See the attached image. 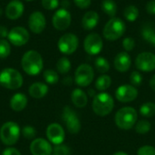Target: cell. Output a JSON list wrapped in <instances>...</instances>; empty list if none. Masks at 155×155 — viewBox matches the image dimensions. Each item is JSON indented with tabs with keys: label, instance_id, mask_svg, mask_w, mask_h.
Segmentation results:
<instances>
[{
	"label": "cell",
	"instance_id": "836d02e7",
	"mask_svg": "<svg viewBox=\"0 0 155 155\" xmlns=\"http://www.w3.org/2000/svg\"><path fill=\"white\" fill-rule=\"evenodd\" d=\"M130 82H131L132 85H134V87L140 86L142 84V83H143V76H142V74L138 71L132 72V74L130 75Z\"/></svg>",
	"mask_w": 155,
	"mask_h": 155
},
{
	"label": "cell",
	"instance_id": "ffe728a7",
	"mask_svg": "<svg viewBox=\"0 0 155 155\" xmlns=\"http://www.w3.org/2000/svg\"><path fill=\"white\" fill-rule=\"evenodd\" d=\"M99 23V15L95 11L86 12L82 18V26L84 30L90 31L96 27Z\"/></svg>",
	"mask_w": 155,
	"mask_h": 155
},
{
	"label": "cell",
	"instance_id": "e575fe53",
	"mask_svg": "<svg viewBox=\"0 0 155 155\" xmlns=\"http://www.w3.org/2000/svg\"><path fill=\"white\" fill-rule=\"evenodd\" d=\"M42 6L46 10H54L59 6V0H42Z\"/></svg>",
	"mask_w": 155,
	"mask_h": 155
},
{
	"label": "cell",
	"instance_id": "60d3db41",
	"mask_svg": "<svg viewBox=\"0 0 155 155\" xmlns=\"http://www.w3.org/2000/svg\"><path fill=\"white\" fill-rule=\"evenodd\" d=\"M146 11L149 15H155V0H150L146 4Z\"/></svg>",
	"mask_w": 155,
	"mask_h": 155
},
{
	"label": "cell",
	"instance_id": "7402d4cb",
	"mask_svg": "<svg viewBox=\"0 0 155 155\" xmlns=\"http://www.w3.org/2000/svg\"><path fill=\"white\" fill-rule=\"evenodd\" d=\"M48 93V86L41 82H36L29 87V94L35 99H41Z\"/></svg>",
	"mask_w": 155,
	"mask_h": 155
},
{
	"label": "cell",
	"instance_id": "8d00e7d4",
	"mask_svg": "<svg viewBox=\"0 0 155 155\" xmlns=\"http://www.w3.org/2000/svg\"><path fill=\"white\" fill-rule=\"evenodd\" d=\"M22 134L26 139H33L36 134V130L31 125H26L22 129Z\"/></svg>",
	"mask_w": 155,
	"mask_h": 155
},
{
	"label": "cell",
	"instance_id": "52a82bcc",
	"mask_svg": "<svg viewBox=\"0 0 155 155\" xmlns=\"http://www.w3.org/2000/svg\"><path fill=\"white\" fill-rule=\"evenodd\" d=\"M79 45V39L76 35L73 33H66L63 35L57 43V47L59 51L66 55L74 54Z\"/></svg>",
	"mask_w": 155,
	"mask_h": 155
},
{
	"label": "cell",
	"instance_id": "1f68e13d",
	"mask_svg": "<svg viewBox=\"0 0 155 155\" xmlns=\"http://www.w3.org/2000/svg\"><path fill=\"white\" fill-rule=\"evenodd\" d=\"M45 81L49 84H55L59 81V75L57 72L52 69H47L43 74Z\"/></svg>",
	"mask_w": 155,
	"mask_h": 155
},
{
	"label": "cell",
	"instance_id": "7a4b0ae2",
	"mask_svg": "<svg viewBox=\"0 0 155 155\" xmlns=\"http://www.w3.org/2000/svg\"><path fill=\"white\" fill-rule=\"evenodd\" d=\"M137 111L130 106L123 107L115 114L114 122L118 128L122 130H130L137 123Z\"/></svg>",
	"mask_w": 155,
	"mask_h": 155
},
{
	"label": "cell",
	"instance_id": "83f0119b",
	"mask_svg": "<svg viewBox=\"0 0 155 155\" xmlns=\"http://www.w3.org/2000/svg\"><path fill=\"white\" fill-rule=\"evenodd\" d=\"M140 114L143 116V117H147V118H151L155 115V104L153 102H148V103H144L140 106L139 109Z\"/></svg>",
	"mask_w": 155,
	"mask_h": 155
},
{
	"label": "cell",
	"instance_id": "74e56055",
	"mask_svg": "<svg viewBox=\"0 0 155 155\" xmlns=\"http://www.w3.org/2000/svg\"><path fill=\"white\" fill-rule=\"evenodd\" d=\"M123 47L125 52H131L135 47V41L132 37H125L123 40Z\"/></svg>",
	"mask_w": 155,
	"mask_h": 155
},
{
	"label": "cell",
	"instance_id": "b9f144b4",
	"mask_svg": "<svg viewBox=\"0 0 155 155\" xmlns=\"http://www.w3.org/2000/svg\"><path fill=\"white\" fill-rule=\"evenodd\" d=\"M2 155H21V153L13 147H8L6 149H5L2 153Z\"/></svg>",
	"mask_w": 155,
	"mask_h": 155
},
{
	"label": "cell",
	"instance_id": "4fadbf2b",
	"mask_svg": "<svg viewBox=\"0 0 155 155\" xmlns=\"http://www.w3.org/2000/svg\"><path fill=\"white\" fill-rule=\"evenodd\" d=\"M135 65L138 70L145 73L155 70V54L150 52H143L139 54L135 59Z\"/></svg>",
	"mask_w": 155,
	"mask_h": 155
},
{
	"label": "cell",
	"instance_id": "f546056e",
	"mask_svg": "<svg viewBox=\"0 0 155 155\" xmlns=\"http://www.w3.org/2000/svg\"><path fill=\"white\" fill-rule=\"evenodd\" d=\"M56 69L59 74H65L71 70V62L67 57H61L56 63Z\"/></svg>",
	"mask_w": 155,
	"mask_h": 155
},
{
	"label": "cell",
	"instance_id": "ba28073f",
	"mask_svg": "<svg viewBox=\"0 0 155 155\" xmlns=\"http://www.w3.org/2000/svg\"><path fill=\"white\" fill-rule=\"evenodd\" d=\"M94 78V71L93 67L88 64H80L74 73V81L77 85L81 87H86L91 84Z\"/></svg>",
	"mask_w": 155,
	"mask_h": 155
},
{
	"label": "cell",
	"instance_id": "3957f363",
	"mask_svg": "<svg viewBox=\"0 0 155 155\" xmlns=\"http://www.w3.org/2000/svg\"><path fill=\"white\" fill-rule=\"evenodd\" d=\"M126 31L125 23L118 17L111 18L103 29V35L108 41H116L121 38Z\"/></svg>",
	"mask_w": 155,
	"mask_h": 155
},
{
	"label": "cell",
	"instance_id": "7dc6e473",
	"mask_svg": "<svg viewBox=\"0 0 155 155\" xmlns=\"http://www.w3.org/2000/svg\"><path fill=\"white\" fill-rule=\"evenodd\" d=\"M88 95L90 97H95L96 96V93L94 89H89L88 90Z\"/></svg>",
	"mask_w": 155,
	"mask_h": 155
},
{
	"label": "cell",
	"instance_id": "5b68a950",
	"mask_svg": "<svg viewBox=\"0 0 155 155\" xmlns=\"http://www.w3.org/2000/svg\"><path fill=\"white\" fill-rule=\"evenodd\" d=\"M22 74L14 68H5L0 73V84L6 89L15 90L23 85Z\"/></svg>",
	"mask_w": 155,
	"mask_h": 155
},
{
	"label": "cell",
	"instance_id": "f35d334b",
	"mask_svg": "<svg viewBox=\"0 0 155 155\" xmlns=\"http://www.w3.org/2000/svg\"><path fill=\"white\" fill-rule=\"evenodd\" d=\"M137 155H155V147L152 145H143L137 151Z\"/></svg>",
	"mask_w": 155,
	"mask_h": 155
},
{
	"label": "cell",
	"instance_id": "e0dca14e",
	"mask_svg": "<svg viewBox=\"0 0 155 155\" xmlns=\"http://www.w3.org/2000/svg\"><path fill=\"white\" fill-rule=\"evenodd\" d=\"M30 152L33 155H51L53 153V147L45 139L37 138L31 143Z\"/></svg>",
	"mask_w": 155,
	"mask_h": 155
},
{
	"label": "cell",
	"instance_id": "cb8c5ba5",
	"mask_svg": "<svg viewBox=\"0 0 155 155\" xmlns=\"http://www.w3.org/2000/svg\"><path fill=\"white\" fill-rule=\"evenodd\" d=\"M102 11L111 18L114 17L117 14V5L114 0H104L101 5Z\"/></svg>",
	"mask_w": 155,
	"mask_h": 155
},
{
	"label": "cell",
	"instance_id": "30bf717a",
	"mask_svg": "<svg viewBox=\"0 0 155 155\" xmlns=\"http://www.w3.org/2000/svg\"><path fill=\"white\" fill-rule=\"evenodd\" d=\"M104 47V42L101 35L97 33L89 34L84 41V51L90 55H96L101 53Z\"/></svg>",
	"mask_w": 155,
	"mask_h": 155
},
{
	"label": "cell",
	"instance_id": "8fae6325",
	"mask_svg": "<svg viewBox=\"0 0 155 155\" xmlns=\"http://www.w3.org/2000/svg\"><path fill=\"white\" fill-rule=\"evenodd\" d=\"M30 34L24 26H15L9 30L7 40L15 46H22L28 43Z\"/></svg>",
	"mask_w": 155,
	"mask_h": 155
},
{
	"label": "cell",
	"instance_id": "d590c367",
	"mask_svg": "<svg viewBox=\"0 0 155 155\" xmlns=\"http://www.w3.org/2000/svg\"><path fill=\"white\" fill-rule=\"evenodd\" d=\"M51 155H70V149L68 146L64 144L56 145L53 149V153Z\"/></svg>",
	"mask_w": 155,
	"mask_h": 155
},
{
	"label": "cell",
	"instance_id": "2e32d148",
	"mask_svg": "<svg viewBox=\"0 0 155 155\" xmlns=\"http://www.w3.org/2000/svg\"><path fill=\"white\" fill-rule=\"evenodd\" d=\"M46 136L50 143L54 145H60L63 143L65 138V134L64 128L56 123L51 124L46 129Z\"/></svg>",
	"mask_w": 155,
	"mask_h": 155
},
{
	"label": "cell",
	"instance_id": "9c48e42d",
	"mask_svg": "<svg viewBox=\"0 0 155 155\" xmlns=\"http://www.w3.org/2000/svg\"><path fill=\"white\" fill-rule=\"evenodd\" d=\"M62 118L68 132L72 134H76L81 130V122L75 112L69 106H65L63 111Z\"/></svg>",
	"mask_w": 155,
	"mask_h": 155
},
{
	"label": "cell",
	"instance_id": "603a6c76",
	"mask_svg": "<svg viewBox=\"0 0 155 155\" xmlns=\"http://www.w3.org/2000/svg\"><path fill=\"white\" fill-rule=\"evenodd\" d=\"M71 99L73 104L78 108H84L86 106L88 103V96L87 94L80 88H76L72 92Z\"/></svg>",
	"mask_w": 155,
	"mask_h": 155
},
{
	"label": "cell",
	"instance_id": "44dd1931",
	"mask_svg": "<svg viewBox=\"0 0 155 155\" xmlns=\"http://www.w3.org/2000/svg\"><path fill=\"white\" fill-rule=\"evenodd\" d=\"M27 97L23 93H17L14 94L10 100V106L15 112H20L27 105Z\"/></svg>",
	"mask_w": 155,
	"mask_h": 155
},
{
	"label": "cell",
	"instance_id": "d6a6232c",
	"mask_svg": "<svg viewBox=\"0 0 155 155\" xmlns=\"http://www.w3.org/2000/svg\"><path fill=\"white\" fill-rule=\"evenodd\" d=\"M11 53V45L8 40L0 39V59H5Z\"/></svg>",
	"mask_w": 155,
	"mask_h": 155
},
{
	"label": "cell",
	"instance_id": "277c9868",
	"mask_svg": "<svg viewBox=\"0 0 155 155\" xmlns=\"http://www.w3.org/2000/svg\"><path fill=\"white\" fill-rule=\"evenodd\" d=\"M92 107L94 113L98 116H106L114 107V98L107 93H100L94 97Z\"/></svg>",
	"mask_w": 155,
	"mask_h": 155
},
{
	"label": "cell",
	"instance_id": "7c38bea8",
	"mask_svg": "<svg viewBox=\"0 0 155 155\" xmlns=\"http://www.w3.org/2000/svg\"><path fill=\"white\" fill-rule=\"evenodd\" d=\"M72 22V16L70 12L65 8L58 9L53 15L52 24L53 26L58 31L66 30Z\"/></svg>",
	"mask_w": 155,
	"mask_h": 155
},
{
	"label": "cell",
	"instance_id": "6da1fadb",
	"mask_svg": "<svg viewBox=\"0 0 155 155\" xmlns=\"http://www.w3.org/2000/svg\"><path fill=\"white\" fill-rule=\"evenodd\" d=\"M21 66L24 72L29 75L39 74L44 67L42 55L35 50L25 52L21 60Z\"/></svg>",
	"mask_w": 155,
	"mask_h": 155
},
{
	"label": "cell",
	"instance_id": "c3c4849f",
	"mask_svg": "<svg viewBox=\"0 0 155 155\" xmlns=\"http://www.w3.org/2000/svg\"><path fill=\"white\" fill-rule=\"evenodd\" d=\"M113 155H128L126 153H124V152H116V153H114Z\"/></svg>",
	"mask_w": 155,
	"mask_h": 155
},
{
	"label": "cell",
	"instance_id": "681fc988",
	"mask_svg": "<svg viewBox=\"0 0 155 155\" xmlns=\"http://www.w3.org/2000/svg\"><path fill=\"white\" fill-rule=\"evenodd\" d=\"M3 14V10H2V8L0 7V16H1V15Z\"/></svg>",
	"mask_w": 155,
	"mask_h": 155
},
{
	"label": "cell",
	"instance_id": "d6986e66",
	"mask_svg": "<svg viewBox=\"0 0 155 155\" xmlns=\"http://www.w3.org/2000/svg\"><path fill=\"white\" fill-rule=\"evenodd\" d=\"M114 68L120 73L127 72L132 65V58L127 52H121L116 54L114 61Z\"/></svg>",
	"mask_w": 155,
	"mask_h": 155
},
{
	"label": "cell",
	"instance_id": "484cf974",
	"mask_svg": "<svg viewBox=\"0 0 155 155\" xmlns=\"http://www.w3.org/2000/svg\"><path fill=\"white\" fill-rule=\"evenodd\" d=\"M111 84H112V78L107 74H103L96 79L94 85L98 91L104 92L107 90L111 86Z\"/></svg>",
	"mask_w": 155,
	"mask_h": 155
},
{
	"label": "cell",
	"instance_id": "4316f807",
	"mask_svg": "<svg viewBox=\"0 0 155 155\" xmlns=\"http://www.w3.org/2000/svg\"><path fill=\"white\" fill-rule=\"evenodd\" d=\"M124 16L127 21L134 22L139 16V9L134 5H129L124 8Z\"/></svg>",
	"mask_w": 155,
	"mask_h": 155
},
{
	"label": "cell",
	"instance_id": "4dcf8cb0",
	"mask_svg": "<svg viewBox=\"0 0 155 155\" xmlns=\"http://www.w3.org/2000/svg\"><path fill=\"white\" fill-rule=\"evenodd\" d=\"M134 127H135V132L137 134H146L147 133L150 132V130L152 128V124L147 120H140V121H137Z\"/></svg>",
	"mask_w": 155,
	"mask_h": 155
},
{
	"label": "cell",
	"instance_id": "5bb4252c",
	"mask_svg": "<svg viewBox=\"0 0 155 155\" xmlns=\"http://www.w3.org/2000/svg\"><path fill=\"white\" fill-rule=\"evenodd\" d=\"M28 27L34 34H41L46 27V18L40 11H34L28 17Z\"/></svg>",
	"mask_w": 155,
	"mask_h": 155
},
{
	"label": "cell",
	"instance_id": "f907efd6",
	"mask_svg": "<svg viewBox=\"0 0 155 155\" xmlns=\"http://www.w3.org/2000/svg\"><path fill=\"white\" fill-rule=\"evenodd\" d=\"M25 1H28V2H31V1H34V0H25Z\"/></svg>",
	"mask_w": 155,
	"mask_h": 155
},
{
	"label": "cell",
	"instance_id": "8992f818",
	"mask_svg": "<svg viewBox=\"0 0 155 155\" xmlns=\"http://www.w3.org/2000/svg\"><path fill=\"white\" fill-rule=\"evenodd\" d=\"M20 134V127L15 122H6L0 128V139L4 144L8 146L16 143Z\"/></svg>",
	"mask_w": 155,
	"mask_h": 155
},
{
	"label": "cell",
	"instance_id": "9a60e30c",
	"mask_svg": "<svg viewBox=\"0 0 155 155\" xmlns=\"http://www.w3.org/2000/svg\"><path fill=\"white\" fill-rule=\"evenodd\" d=\"M138 96V90L132 84H123L115 91V97L121 103H131Z\"/></svg>",
	"mask_w": 155,
	"mask_h": 155
},
{
	"label": "cell",
	"instance_id": "ab89813d",
	"mask_svg": "<svg viewBox=\"0 0 155 155\" xmlns=\"http://www.w3.org/2000/svg\"><path fill=\"white\" fill-rule=\"evenodd\" d=\"M74 2L75 5L80 9H86L92 4V0H74Z\"/></svg>",
	"mask_w": 155,
	"mask_h": 155
},
{
	"label": "cell",
	"instance_id": "f6af8a7d",
	"mask_svg": "<svg viewBox=\"0 0 155 155\" xmlns=\"http://www.w3.org/2000/svg\"><path fill=\"white\" fill-rule=\"evenodd\" d=\"M150 86H151L152 90L155 92V74L152 76V78L150 80Z\"/></svg>",
	"mask_w": 155,
	"mask_h": 155
},
{
	"label": "cell",
	"instance_id": "f1b7e54d",
	"mask_svg": "<svg viewBox=\"0 0 155 155\" xmlns=\"http://www.w3.org/2000/svg\"><path fill=\"white\" fill-rule=\"evenodd\" d=\"M94 67L97 72L101 74H105L110 70V63L106 58L99 56L94 61Z\"/></svg>",
	"mask_w": 155,
	"mask_h": 155
},
{
	"label": "cell",
	"instance_id": "bcb514c9",
	"mask_svg": "<svg viewBox=\"0 0 155 155\" xmlns=\"http://www.w3.org/2000/svg\"><path fill=\"white\" fill-rule=\"evenodd\" d=\"M61 5L63 6L62 8L67 9V7H69V5H70V2H69L68 0H63V1L61 2Z\"/></svg>",
	"mask_w": 155,
	"mask_h": 155
},
{
	"label": "cell",
	"instance_id": "7bdbcfd3",
	"mask_svg": "<svg viewBox=\"0 0 155 155\" xmlns=\"http://www.w3.org/2000/svg\"><path fill=\"white\" fill-rule=\"evenodd\" d=\"M8 29L6 26L5 25H0V39H5V38H7L8 36Z\"/></svg>",
	"mask_w": 155,
	"mask_h": 155
},
{
	"label": "cell",
	"instance_id": "d4e9b609",
	"mask_svg": "<svg viewBox=\"0 0 155 155\" xmlns=\"http://www.w3.org/2000/svg\"><path fill=\"white\" fill-rule=\"evenodd\" d=\"M142 35L145 41L149 42L155 47V29L151 24H147L143 27Z\"/></svg>",
	"mask_w": 155,
	"mask_h": 155
},
{
	"label": "cell",
	"instance_id": "ac0fdd59",
	"mask_svg": "<svg viewBox=\"0 0 155 155\" xmlns=\"http://www.w3.org/2000/svg\"><path fill=\"white\" fill-rule=\"evenodd\" d=\"M25 6L23 2L20 0H12L10 1L5 10V16L10 20H16L21 17L24 14Z\"/></svg>",
	"mask_w": 155,
	"mask_h": 155
},
{
	"label": "cell",
	"instance_id": "ee69618b",
	"mask_svg": "<svg viewBox=\"0 0 155 155\" xmlns=\"http://www.w3.org/2000/svg\"><path fill=\"white\" fill-rule=\"evenodd\" d=\"M63 83H64V84H65V85H71L72 83H73V79H72V77L67 76V77H65V78L63 80Z\"/></svg>",
	"mask_w": 155,
	"mask_h": 155
},
{
	"label": "cell",
	"instance_id": "816d5d0a",
	"mask_svg": "<svg viewBox=\"0 0 155 155\" xmlns=\"http://www.w3.org/2000/svg\"><path fill=\"white\" fill-rule=\"evenodd\" d=\"M0 86H1V84H0Z\"/></svg>",
	"mask_w": 155,
	"mask_h": 155
}]
</instances>
